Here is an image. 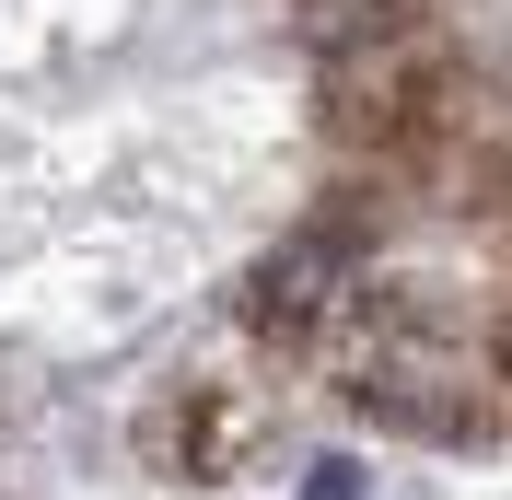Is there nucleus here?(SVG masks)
<instances>
[{
  "label": "nucleus",
  "mask_w": 512,
  "mask_h": 500,
  "mask_svg": "<svg viewBox=\"0 0 512 500\" xmlns=\"http://www.w3.org/2000/svg\"><path fill=\"white\" fill-rule=\"evenodd\" d=\"M326 280H338V233H291V245L256 268L245 326H268V338H303V326L326 314Z\"/></svg>",
  "instance_id": "nucleus-1"
}]
</instances>
